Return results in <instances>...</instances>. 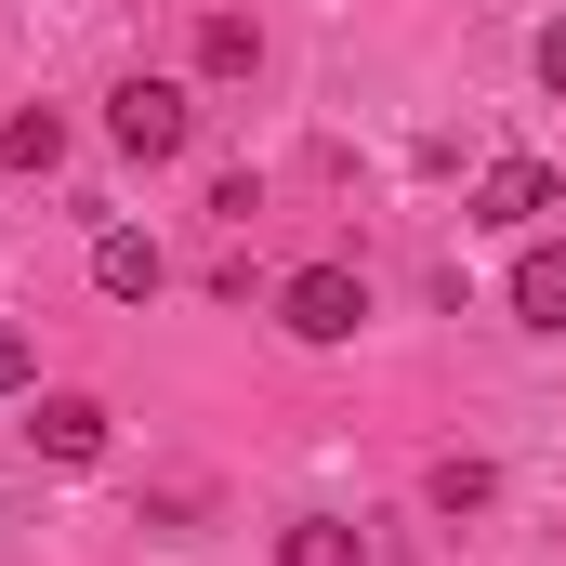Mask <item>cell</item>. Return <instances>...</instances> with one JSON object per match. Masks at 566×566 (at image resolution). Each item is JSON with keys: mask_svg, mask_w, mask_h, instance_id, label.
Here are the masks:
<instances>
[{"mask_svg": "<svg viewBox=\"0 0 566 566\" xmlns=\"http://www.w3.org/2000/svg\"><path fill=\"white\" fill-rule=\"evenodd\" d=\"M106 145H119L133 171H171V158L198 145V106H185V80H119V93H106Z\"/></svg>", "mask_w": 566, "mask_h": 566, "instance_id": "1", "label": "cell"}, {"mask_svg": "<svg viewBox=\"0 0 566 566\" xmlns=\"http://www.w3.org/2000/svg\"><path fill=\"white\" fill-rule=\"evenodd\" d=\"M277 329L290 343H356V329H369V277H356V264H303V277L277 290Z\"/></svg>", "mask_w": 566, "mask_h": 566, "instance_id": "2", "label": "cell"}, {"mask_svg": "<svg viewBox=\"0 0 566 566\" xmlns=\"http://www.w3.org/2000/svg\"><path fill=\"white\" fill-rule=\"evenodd\" d=\"M461 211H474V224H501V238H527L541 211H566V171H554V158H488V185H474Z\"/></svg>", "mask_w": 566, "mask_h": 566, "instance_id": "3", "label": "cell"}, {"mask_svg": "<svg viewBox=\"0 0 566 566\" xmlns=\"http://www.w3.org/2000/svg\"><path fill=\"white\" fill-rule=\"evenodd\" d=\"M93 290H106V303H158V290H171V251H158L145 224H106V238H93Z\"/></svg>", "mask_w": 566, "mask_h": 566, "instance_id": "4", "label": "cell"}, {"mask_svg": "<svg viewBox=\"0 0 566 566\" xmlns=\"http://www.w3.org/2000/svg\"><path fill=\"white\" fill-rule=\"evenodd\" d=\"M27 448H40V461H66V474H80V461H106V396H40V409H27Z\"/></svg>", "mask_w": 566, "mask_h": 566, "instance_id": "5", "label": "cell"}, {"mask_svg": "<svg viewBox=\"0 0 566 566\" xmlns=\"http://www.w3.org/2000/svg\"><path fill=\"white\" fill-rule=\"evenodd\" d=\"M198 80H224V93H238V80H264V27H251L238 0H211V13H198Z\"/></svg>", "mask_w": 566, "mask_h": 566, "instance_id": "6", "label": "cell"}, {"mask_svg": "<svg viewBox=\"0 0 566 566\" xmlns=\"http://www.w3.org/2000/svg\"><path fill=\"white\" fill-rule=\"evenodd\" d=\"M514 316L527 329H566V238H527L514 251Z\"/></svg>", "mask_w": 566, "mask_h": 566, "instance_id": "7", "label": "cell"}, {"mask_svg": "<svg viewBox=\"0 0 566 566\" xmlns=\"http://www.w3.org/2000/svg\"><path fill=\"white\" fill-rule=\"evenodd\" d=\"M277 566H369V541H356L343 514H290V527H277Z\"/></svg>", "mask_w": 566, "mask_h": 566, "instance_id": "8", "label": "cell"}, {"mask_svg": "<svg viewBox=\"0 0 566 566\" xmlns=\"http://www.w3.org/2000/svg\"><path fill=\"white\" fill-rule=\"evenodd\" d=\"M0 171H66V119L53 106H13L0 119Z\"/></svg>", "mask_w": 566, "mask_h": 566, "instance_id": "9", "label": "cell"}, {"mask_svg": "<svg viewBox=\"0 0 566 566\" xmlns=\"http://www.w3.org/2000/svg\"><path fill=\"white\" fill-rule=\"evenodd\" d=\"M488 488H501V474H488L474 448H448V461L422 474V501H434V514H488Z\"/></svg>", "mask_w": 566, "mask_h": 566, "instance_id": "10", "label": "cell"}, {"mask_svg": "<svg viewBox=\"0 0 566 566\" xmlns=\"http://www.w3.org/2000/svg\"><path fill=\"white\" fill-rule=\"evenodd\" d=\"M27 369H40V356H27V329H0V396H27Z\"/></svg>", "mask_w": 566, "mask_h": 566, "instance_id": "11", "label": "cell"}, {"mask_svg": "<svg viewBox=\"0 0 566 566\" xmlns=\"http://www.w3.org/2000/svg\"><path fill=\"white\" fill-rule=\"evenodd\" d=\"M541 93H566V13L541 27Z\"/></svg>", "mask_w": 566, "mask_h": 566, "instance_id": "12", "label": "cell"}]
</instances>
